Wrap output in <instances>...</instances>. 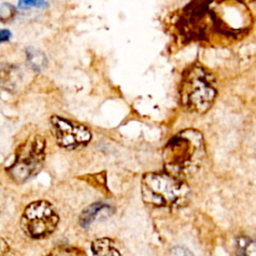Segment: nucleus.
<instances>
[{"label": "nucleus", "instance_id": "obj_1", "mask_svg": "<svg viewBox=\"0 0 256 256\" xmlns=\"http://www.w3.org/2000/svg\"><path fill=\"white\" fill-rule=\"evenodd\" d=\"M205 157L202 134L195 129L179 132L167 143L163 159L168 172L178 178L187 177L196 172Z\"/></svg>", "mask_w": 256, "mask_h": 256}, {"label": "nucleus", "instance_id": "obj_2", "mask_svg": "<svg viewBox=\"0 0 256 256\" xmlns=\"http://www.w3.org/2000/svg\"><path fill=\"white\" fill-rule=\"evenodd\" d=\"M143 200L158 207H180L189 198V186L169 172L144 175L141 185Z\"/></svg>", "mask_w": 256, "mask_h": 256}, {"label": "nucleus", "instance_id": "obj_3", "mask_svg": "<svg viewBox=\"0 0 256 256\" xmlns=\"http://www.w3.org/2000/svg\"><path fill=\"white\" fill-rule=\"evenodd\" d=\"M179 93L186 110L204 113L212 106L217 92L210 73L201 65L194 64L184 72Z\"/></svg>", "mask_w": 256, "mask_h": 256}, {"label": "nucleus", "instance_id": "obj_4", "mask_svg": "<svg viewBox=\"0 0 256 256\" xmlns=\"http://www.w3.org/2000/svg\"><path fill=\"white\" fill-rule=\"evenodd\" d=\"M44 158L45 140L41 136H34L18 148L15 160L8 172L13 180L23 182L40 169Z\"/></svg>", "mask_w": 256, "mask_h": 256}, {"label": "nucleus", "instance_id": "obj_5", "mask_svg": "<svg viewBox=\"0 0 256 256\" xmlns=\"http://www.w3.org/2000/svg\"><path fill=\"white\" fill-rule=\"evenodd\" d=\"M58 223V216L46 201L31 203L21 219L23 231L32 238H44L52 234Z\"/></svg>", "mask_w": 256, "mask_h": 256}, {"label": "nucleus", "instance_id": "obj_6", "mask_svg": "<svg viewBox=\"0 0 256 256\" xmlns=\"http://www.w3.org/2000/svg\"><path fill=\"white\" fill-rule=\"evenodd\" d=\"M52 133L57 143L66 149L85 146L91 139L90 130L83 124L54 115L50 119Z\"/></svg>", "mask_w": 256, "mask_h": 256}, {"label": "nucleus", "instance_id": "obj_7", "mask_svg": "<svg viewBox=\"0 0 256 256\" xmlns=\"http://www.w3.org/2000/svg\"><path fill=\"white\" fill-rule=\"evenodd\" d=\"M21 68L11 63H0V86L9 92H14L22 81Z\"/></svg>", "mask_w": 256, "mask_h": 256}, {"label": "nucleus", "instance_id": "obj_8", "mask_svg": "<svg viewBox=\"0 0 256 256\" xmlns=\"http://www.w3.org/2000/svg\"><path fill=\"white\" fill-rule=\"evenodd\" d=\"M113 213V208L105 203H94L85 208L80 217L79 223L83 228H88L96 219L106 218Z\"/></svg>", "mask_w": 256, "mask_h": 256}, {"label": "nucleus", "instance_id": "obj_9", "mask_svg": "<svg viewBox=\"0 0 256 256\" xmlns=\"http://www.w3.org/2000/svg\"><path fill=\"white\" fill-rule=\"evenodd\" d=\"M94 256H122L109 238H101L93 241L91 245Z\"/></svg>", "mask_w": 256, "mask_h": 256}, {"label": "nucleus", "instance_id": "obj_10", "mask_svg": "<svg viewBox=\"0 0 256 256\" xmlns=\"http://www.w3.org/2000/svg\"><path fill=\"white\" fill-rule=\"evenodd\" d=\"M26 59L30 68L35 72L43 71L48 64L46 55L41 50L34 47L26 48Z\"/></svg>", "mask_w": 256, "mask_h": 256}, {"label": "nucleus", "instance_id": "obj_11", "mask_svg": "<svg viewBox=\"0 0 256 256\" xmlns=\"http://www.w3.org/2000/svg\"><path fill=\"white\" fill-rule=\"evenodd\" d=\"M237 256H256V241L247 236H238L235 239Z\"/></svg>", "mask_w": 256, "mask_h": 256}, {"label": "nucleus", "instance_id": "obj_12", "mask_svg": "<svg viewBox=\"0 0 256 256\" xmlns=\"http://www.w3.org/2000/svg\"><path fill=\"white\" fill-rule=\"evenodd\" d=\"M17 9L10 3H3L0 6V21L4 24L10 23L16 16Z\"/></svg>", "mask_w": 256, "mask_h": 256}, {"label": "nucleus", "instance_id": "obj_13", "mask_svg": "<svg viewBox=\"0 0 256 256\" xmlns=\"http://www.w3.org/2000/svg\"><path fill=\"white\" fill-rule=\"evenodd\" d=\"M47 256H85V254L77 248H57L51 251Z\"/></svg>", "mask_w": 256, "mask_h": 256}, {"label": "nucleus", "instance_id": "obj_14", "mask_svg": "<svg viewBox=\"0 0 256 256\" xmlns=\"http://www.w3.org/2000/svg\"><path fill=\"white\" fill-rule=\"evenodd\" d=\"M49 4L46 0H19L18 1V8L30 9V8H46Z\"/></svg>", "mask_w": 256, "mask_h": 256}, {"label": "nucleus", "instance_id": "obj_15", "mask_svg": "<svg viewBox=\"0 0 256 256\" xmlns=\"http://www.w3.org/2000/svg\"><path fill=\"white\" fill-rule=\"evenodd\" d=\"M170 256H194L192 252L183 246H175L170 251Z\"/></svg>", "mask_w": 256, "mask_h": 256}, {"label": "nucleus", "instance_id": "obj_16", "mask_svg": "<svg viewBox=\"0 0 256 256\" xmlns=\"http://www.w3.org/2000/svg\"><path fill=\"white\" fill-rule=\"evenodd\" d=\"M11 38V32L7 29H0V43L7 42Z\"/></svg>", "mask_w": 256, "mask_h": 256}, {"label": "nucleus", "instance_id": "obj_17", "mask_svg": "<svg viewBox=\"0 0 256 256\" xmlns=\"http://www.w3.org/2000/svg\"><path fill=\"white\" fill-rule=\"evenodd\" d=\"M239 1H252V0H239Z\"/></svg>", "mask_w": 256, "mask_h": 256}]
</instances>
